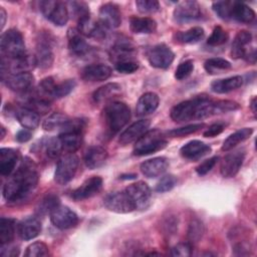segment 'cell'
I'll return each mask as SVG.
<instances>
[{
	"instance_id": "62",
	"label": "cell",
	"mask_w": 257,
	"mask_h": 257,
	"mask_svg": "<svg viewBox=\"0 0 257 257\" xmlns=\"http://www.w3.org/2000/svg\"><path fill=\"white\" fill-rule=\"evenodd\" d=\"M1 131H2V134H1V139H3V138H4V136H5V128L2 126V127H1Z\"/></svg>"
},
{
	"instance_id": "4",
	"label": "cell",
	"mask_w": 257,
	"mask_h": 257,
	"mask_svg": "<svg viewBox=\"0 0 257 257\" xmlns=\"http://www.w3.org/2000/svg\"><path fill=\"white\" fill-rule=\"evenodd\" d=\"M168 145L165 135L159 130H152L145 133L134 146V155L146 156L164 150Z\"/></svg>"
},
{
	"instance_id": "14",
	"label": "cell",
	"mask_w": 257,
	"mask_h": 257,
	"mask_svg": "<svg viewBox=\"0 0 257 257\" xmlns=\"http://www.w3.org/2000/svg\"><path fill=\"white\" fill-rule=\"evenodd\" d=\"M101 188L102 179L98 176H92L72 192L71 198L75 201H82L97 195L101 191Z\"/></svg>"
},
{
	"instance_id": "21",
	"label": "cell",
	"mask_w": 257,
	"mask_h": 257,
	"mask_svg": "<svg viewBox=\"0 0 257 257\" xmlns=\"http://www.w3.org/2000/svg\"><path fill=\"white\" fill-rule=\"evenodd\" d=\"M112 73L111 68L102 63L98 64H91L87 65L82 69L81 77L86 81L96 82V81H103L110 77Z\"/></svg>"
},
{
	"instance_id": "27",
	"label": "cell",
	"mask_w": 257,
	"mask_h": 257,
	"mask_svg": "<svg viewBox=\"0 0 257 257\" xmlns=\"http://www.w3.org/2000/svg\"><path fill=\"white\" fill-rule=\"evenodd\" d=\"M160 98L155 92H146L138 100L136 105V112L140 116L153 113L159 106Z\"/></svg>"
},
{
	"instance_id": "18",
	"label": "cell",
	"mask_w": 257,
	"mask_h": 257,
	"mask_svg": "<svg viewBox=\"0 0 257 257\" xmlns=\"http://www.w3.org/2000/svg\"><path fill=\"white\" fill-rule=\"evenodd\" d=\"M211 151L212 149L209 145L198 140H193L181 148L180 154L184 159L190 161H198L210 154Z\"/></svg>"
},
{
	"instance_id": "43",
	"label": "cell",
	"mask_w": 257,
	"mask_h": 257,
	"mask_svg": "<svg viewBox=\"0 0 257 257\" xmlns=\"http://www.w3.org/2000/svg\"><path fill=\"white\" fill-rule=\"evenodd\" d=\"M59 205H60V202H59L58 197L53 194H48L38 204L37 212L39 214H43V215L50 214Z\"/></svg>"
},
{
	"instance_id": "55",
	"label": "cell",
	"mask_w": 257,
	"mask_h": 257,
	"mask_svg": "<svg viewBox=\"0 0 257 257\" xmlns=\"http://www.w3.org/2000/svg\"><path fill=\"white\" fill-rule=\"evenodd\" d=\"M219 158L218 157H212L208 160H205L203 163H201L197 168H196V172L199 176H205L206 174H208L217 164Z\"/></svg>"
},
{
	"instance_id": "31",
	"label": "cell",
	"mask_w": 257,
	"mask_h": 257,
	"mask_svg": "<svg viewBox=\"0 0 257 257\" xmlns=\"http://www.w3.org/2000/svg\"><path fill=\"white\" fill-rule=\"evenodd\" d=\"M130 29L136 34H150L157 30V22L150 17L133 16L130 19Z\"/></svg>"
},
{
	"instance_id": "59",
	"label": "cell",
	"mask_w": 257,
	"mask_h": 257,
	"mask_svg": "<svg viewBox=\"0 0 257 257\" xmlns=\"http://www.w3.org/2000/svg\"><path fill=\"white\" fill-rule=\"evenodd\" d=\"M31 137L32 135L30 133V130L27 128H23L16 134V140L19 143H26L31 139Z\"/></svg>"
},
{
	"instance_id": "2",
	"label": "cell",
	"mask_w": 257,
	"mask_h": 257,
	"mask_svg": "<svg viewBox=\"0 0 257 257\" xmlns=\"http://www.w3.org/2000/svg\"><path fill=\"white\" fill-rule=\"evenodd\" d=\"M214 114H218L217 100L204 95L196 96L176 104L170 113L171 118L177 122L203 119Z\"/></svg>"
},
{
	"instance_id": "29",
	"label": "cell",
	"mask_w": 257,
	"mask_h": 257,
	"mask_svg": "<svg viewBox=\"0 0 257 257\" xmlns=\"http://www.w3.org/2000/svg\"><path fill=\"white\" fill-rule=\"evenodd\" d=\"M243 81L244 80L241 75H234L227 78L216 79L211 83V90L216 93H227L241 87Z\"/></svg>"
},
{
	"instance_id": "53",
	"label": "cell",
	"mask_w": 257,
	"mask_h": 257,
	"mask_svg": "<svg viewBox=\"0 0 257 257\" xmlns=\"http://www.w3.org/2000/svg\"><path fill=\"white\" fill-rule=\"evenodd\" d=\"M139 66H140L139 62L136 60H126V61H121L114 64L115 70L124 74L136 72L139 69Z\"/></svg>"
},
{
	"instance_id": "47",
	"label": "cell",
	"mask_w": 257,
	"mask_h": 257,
	"mask_svg": "<svg viewBox=\"0 0 257 257\" xmlns=\"http://www.w3.org/2000/svg\"><path fill=\"white\" fill-rule=\"evenodd\" d=\"M49 254L48 247L43 242H34L30 244L24 253L26 257H44Z\"/></svg>"
},
{
	"instance_id": "6",
	"label": "cell",
	"mask_w": 257,
	"mask_h": 257,
	"mask_svg": "<svg viewBox=\"0 0 257 257\" xmlns=\"http://www.w3.org/2000/svg\"><path fill=\"white\" fill-rule=\"evenodd\" d=\"M78 164V157L73 153H68L65 156L61 157L56 165L54 181L61 186L69 183L76 174Z\"/></svg>"
},
{
	"instance_id": "22",
	"label": "cell",
	"mask_w": 257,
	"mask_h": 257,
	"mask_svg": "<svg viewBox=\"0 0 257 257\" xmlns=\"http://www.w3.org/2000/svg\"><path fill=\"white\" fill-rule=\"evenodd\" d=\"M49 40V39H48ZM46 37L38 40L36 45V53L35 59L36 64L40 68H48L53 63V52L50 45V41H48Z\"/></svg>"
},
{
	"instance_id": "35",
	"label": "cell",
	"mask_w": 257,
	"mask_h": 257,
	"mask_svg": "<svg viewBox=\"0 0 257 257\" xmlns=\"http://www.w3.org/2000/svg\"><path fill=\"white\" fill-rule=\"evenodd\" d=\"M16 117L19 123L27 130H34L40 123V116L35 111L23 107L16 111Z\"/></svg>"
},
{
	"instance_id": "33",
	"label": "cell",
	"mask_w": 257,
	"mask_h": 257,
	"mask_svg": "<svg viewBox=\"0 0 257 257\" xmlns=\"http://www.w3.org/2000/svg\"><path fill=\"white\" fill-rule=\"evenodd\" d=\"M120 91H121V86L118 83L109 82L97 88L93 92L92 98L96 103H101L118 95Z\"/></svg>"
},
{
	"instance_id": "52",
	"label": "cell",
	"mask_w": 257,
	"mask_h": 257,
	"mask_svg": "<svg viewBox=\"0 0 257 257\" xmlns=\"http://www.w3.org/2000/svg\"><path fill=\"white\" fill-rule=\"evenodd\" d=\"M71 5V11L73 15L76 17L77 21H79L82 18L89 16V9L88 6L84 2H70Z\"/></svg>"
},
{
	"instance_id": "13",
	"label": "cell",
	"mask_w": 257,
	"mask_h": 257,
	"mask_svg": "<svg viewBox=\"0 0 257 257\" xmlns=\"http://www.w3.org/2000/svg\"><path fill=\"white\" fill-rule=\"evenodd\" d=\"M245 159V151L237 150L233 153L226 155L221 161L220 173L224 178H233L235 177Z\"/></svg>"
},
{
	"instance_id": "41",
	"label": "cell",
	"mask_w": 257,
	"mask_h": 257,
	"mask_svg": "<svg viewBox=\"0 0 257 257\" xmlns=\"http://www.w3.org/2000/svg\"><path fill=\"white\" fill-rule=\"evenodd\" d=\"M76 86V82L74 79H65L59 83H56L52 93H51V98H61L66 95H68Z\"/></svg>"
},
{
	"instance_id": "1",
	"label": "cell",
	"mask_w": 257,
	"mask_h": 257,
	"mask_svg": "<svg viewBox=\"0 0 257 257\" xmlns=\"http://www.w3.org/2000/svg\"><path fill=\"white\" fill-rule=\"evenodd\" d=\"M36 165L25 158L16 172L5 183L3 197L8 203H19L26 200L36 189L38 184Z\"/></svg>"
},
{
	"instance_id": "46",
	"label": "cell",
	"mask_w": 257,
	"mask_h": 257,
	"mask_svg": "<svg viewBox=\"0 0 257 257\" xmlns=\"http://www.w3.org/2000/svg\"><path fill=\"white\" fill-rule=\"evenodd\" d=\"M228 38H229V35H228L227 31H225L220 26H216L213 29L211 35L209 36V38L207 40V44H209L210 46H219V45L226 43Z\"/></svg>"
},
{
	"instance_id": "58",
	"label": "cell",
	"mask_w": 257,
	"mask_h": 257,
	"mask_svg": "<svg viewBox=\"0 0 257 257\" xmlns=\"http://www.w3.org/2000/svg\"><path fill=\"white\" fill-rule=\"evenodd\" d=\"M233 250H234V254L235 255H248L249 254V250H250V247L247 243L245 242H241V243H238L236 244L234 247H233Z\"/></svg>"
},
{
	"instance_id": "12",
	"label": "cell",
	"mask_w": 257,
	"mask_h": 257,
	"mask_svg": "<svg viewBox=\"0 0 257 257\" xmlns=\"http://www.w3.org/2000/svg\"><path fill=\"white\" fill-rule=\"evenodd\" d=\"M175 58L174 52L166 44H158L152 47L148 53L150 64L156 68L166 69L170 67Z\"/></svg>"
},
{
	"instance_id": "16",
	"label": "cell",
	"mask_w": 257,
	"mask_h": 257,
	"mask_svg": "<svg viewBox=\"0 0 257 257\" xmlns=\"http://www.w3.org/2000/svg\"><path fill=\"white\" fill-rule=\"evenodd\" d=\"M3 80L11 90L23 93L29 91L32 88L34 83V76L30 72H19L8 74Z\"/></svg>"
},
{
	"instance_id": "44",
	"label": "cell",
	"mask_w": 257,
	"mask_h": 257,
	"mask_svg": "<svg viewBox=\"0 0 257 257\" xmlns=\"http://www.w3.org/2000/svg\"><path fill=\"white\" fill-rule=\"evenodd\" d=\"M24 107L29 108L38 114L39 113L44 114L50 109V101L48 99H45L39 96L32 97L26 102V105Z\"/></svg>"
},
{
	"instance_id": "8",
	"label": "cell",
	"mask_w": 257,
	"mask_h": 257,
	"mask_svg": "<svg viewBox=\"0 0 257 257\" xmlns=\"http://www.w3.org/2000/svg\"><path fill=\"white\" fill-rule=\"evenodd\" d=\"M104 207L111 212L126 214L136 210V207L125 191L112 192L103 198Z\"/></svg>"
},
{
	"instance_id": "5",
	"label": "cell",
	"mask_w": 257,
	"mask_h": 257,
	"mask_svg": "<svg viewBox=\"0 0 257 257\" xmlns=\"http://www.w3.org/2000/svg\"><path fill=\"white\" fill-rule=\"evenodd\" d=\"M1 57L16 58L26 53L24 38L17 29H8L3 32L0 39Z\"/></svg>"
},
{
	"instance_id": "34",
	"label": "cell",
	"mask_w": 257,
	"mask_h": 257,
	"mask_svg": "<svg viewBox=\"0 0 257 257\" xmlns=\"http://www.w3.org/2000/svg\"><path fill=\"white\" fill-rule=\"evenodd\" d=\"M252 134H253V128H251V127H243V128H240V130L236 131L235 133L231 134L223 142L221 150L223 152L231 151L236 146H238L240 143H242V142L246 141L247 139H249Z\"/></svg>"
},
{
	"instance_id": "30",
	"label": "cell",
	"mask_w": 257,
	"mask_h": 257,
	"mask_svg": "<svg viewBox=\"0 0 257 257\" xmlns=\"http://www.w3.org/2000/svg\"><path fill=\"white\" fill-rule=\"evenodd\" d=\"M62 150L71 154L76 152L82 143V133L78 131H67L62 132L59 135Z\"/></svg>"
},
{
	"instance_id": "26",
	"label": "cell",
	"mask_w": 257,
	"mask_h": 257,
	"mask_svg": "<svg viewBox=\"0 0 257 257\" xmlns=\"http://www.w3.org/2000/svg\"><path fill=\"white\" fill-rule=\"evenodd\" d=\"M41 222L36 217H28L18 225V234L23 240H31L41 232Z\"/></svg>"
},
{
	"instance_id": "10",
	"label": "cell",
	"mask_w": 257,
	"mask_h": 257,
	"mask_svg": "<svg viewBox=\"0 0 257 257\" xmlns=\"http://www.w3.org/2000/svg\"><path fill=\"white\" fill-rule=\"evenodd\" d=\"M174 20L177 23H187L201 18V7L198 2L186 0L178 3L173 12Z\"/></svg>"
},
{
	"instance_id": "28",
	"label": "cell",
	"mask_w": 257,
	"mask_h": 257,
	"mask_svg": "<svg viewBox=\"0 0 257 257\" xmlns=\"http://www.w3.org/2000/svg\"><path fill=\"white\" fill-rule=\"evenodd\" d=\"M78 26L77 30L84 36L92 37L96 39H101L105 36L104 27L101 24H98L90 19V16L85 17L77 21Z\"/></svg>"
},
{
	"instance_id": "24",
	"label": "cell",
	"mask_w": 257,
	"mask_h": 257,
	"mask_svg": "<svg viewBox=\"0 0 257 257\" xmlns=\"http://www.w3.org/2000/svg\"><path fill=\"white\" fill-rule=\"evenodd\" d=\"M19 160V153L10 148H2L0 150V174L4 177H9Z\"/></svg>"
},
{
	"instance_id": "39",
	"label": "cell",
	"mask_w": 257,
	"mask_h": 257,
	"mask_svg": "<svg viewBox=\"0 0 257 257\" xmlns=\"http://www.w3.org/2000/svg\"><path fill=\"white\" fill-rule=\"evenodd\" d=\"M69 119L70 118L67 115L61 112H53L43 121L42 127L48 132L54 130H62Z\"/></svg>"
},
{
	"instance_id": "51",
	"label": "cell",
	"mask_w": 257,
	"mask_h": 257,
	"mask_svg": "<svg viewBox=\"0 0 257 257\" xmlns=\"http://www.w3.org/2000/svg\"><path fill=\"white\" fill-rule=\"evenodd\" d=\"M194 70V62L191 59L185 60L179 64L175 71V78L178 80H183L187 78Z\"/></svg>"
},
{
	"instance_id": "42",
	"label": "cell",
	"mask_w": 257,
	"mask_h": 257,
	"mask_svg": "<svg viewBox=\"0 0 257 257\" xmlns=\"http://www.w3.org/2000/svg\"><path fill=\"white\" fill-rule=\"evenodd\" d=\"M205 232V228L203 223L199 220V219H194L191 221V223L189 224V228H188V242L193 244V243H197L199 242Z\"/></svg>"
},
{
	"instance_id": "61",
	"label": "cell",
	"mask_w": 257,
	"mask_h": 257,
	"mask_svg": "<svg viewBox=\"0 0 257 257\" xmlns=\"http://www.w3.org/2000/svg\"><path fill=\"white\" fill-rule=\"evenodd\" d=\"M250 107L252 109V112L254 115H256V97H253L250 103Z\"/></svg>"
},
{
	"instance_id": "7",
	"label": "cell",
	"mask_w": 257,
	"mask_h": 257,
	"mask_svg": "<svg viewBox=\"0 0 257 257\" xmlns=\"http://www.w3.org/2000/svg\"><path fill=\"white\" fill-rule=\"evenodd\" d=\"M40 11L54 25L63 26L67 23L69 12L65 3L61 1H41L39 3Z\"/></svg>"
},
{
	"instance_id": "15",
	"label": "cell",
	"mask_w": 257,
	"mask_h": 257,
	"mask_svg": "<svg viewBox=\"0 0 257 257\" xmlns=\"http://www.w3.org/2000/svg\"><path fill=\"white\" fill-rule=\"evenodd\" d=\"M98 16L99 22L104 28H117L121 23V14L119 8L116 4L111 2L104 3L100 6Z\"/></svg>"
},
{
	"instance_id": "11",
	"label": "cell",
	"mask_w": 257,
	"mask_h": 257,
	"mask_svg": "<svg viewBox=\"0 0 257 257\" xmlns=\"http://www.w3.org/2000/svg\"><path fill=\"white\" fill-rule=\"evenodd\" d=\"M49 215L53 226L60 230L73 228L78 223L77 215L67 206L59 205Z\"/></svg>"
},
{
	"instance_id": "3",
	"label": "cell",
	"mask_w": 257,
	"mask_h": 257,
	"mask_svg": "<svg viewBox=\"0 0 257 257\" xmlns=\"http://www.w3.org/2000/svg\"><path fill=\"white\" fill-rule=\"evenodd\" d=\"M104 123L110 135L118 133L131 119L130 107L122 101H112L103 109Z\"/></svg>"
},
{
	"instance_id": "54",
	"label": "cell",
	"mask_w": 257,
	"mask_h": 257,
	"mask_svg": "<svg viewBox=\"0 0 257 257\" xmlns=\"http://www.w3.org/2000/svg\"><path fill=\"white\" fill-rule=\"evenodd\" d=\"M192 244L189 242H181L175 245L172 250L171 254L173 256H179V257H187L192 255Z\"/></svg>"
},
{
	"instance_id": "37",
	"label": "cell",
	"mask_w": 257,
	"mask_h": 257,
	"mask_svg": "<svg viewBox=\"0 0 257 257\" xmlns=\"http://www.w3.org/2000/svg\"><path fill=\"white\" fill-rule=\"evenodd\" d=\"M15 235V220L11 218H1L0 220V243L10 244Z\"/></svg>"
},
{
	"instance_id": "32",
	"label": "cell",
	"mask_w": 257,
	"mask_h": 257,
	"mask_svg": "<svg viewBox=\"0 0 257 257\" xmlns=\"http://www.w3.org/2000/svg\"><path fill=\"white\" fill-rule=\"evenodd\" d=\"M231 19L241 23H251L255 19V12L245 3L233 1Z\"/></svg>"
},
{
	"instance_id": "20",
	"label": "cell",
	"mask_w": 257,
	"mask_h": 257,
	"mask_svg": "<svg viewBox=\"0 0 257 257\" xmlns=\"http://www.w3.org/2000/svg\"><path fill=\"white\" fill-rule=\"evenodd\" d=\"M169 167V161L165 157H157L147 160L141 164L142 174L150 179L162 176Z\"/></svg>"
},
{
	"instance_id": "23",
	"label": "cell",
	"mask_w": 257,
	"mask_h": 257,
	"mask_svg": "<svg viewBox=\"0 0 257 257\" xmlns=\"http://www.w3.org/2000/svg\"><path fill=\"white\" fill-rule=\"evenodd\" d=\"M107 159V151L100 146H90L86 149L84 154V164L90 169L94 170L101 167Z\"/></svg>"
},
{
	"instance_id": "17",
	"label": "cell",
	"mask_w": 257,
	"mask_h": 257,
	"mask_svg": "<svg viewBox=\"0 0 257 257\" xmlns=\"http://www.w3.org/2000/svg\"><path fill=\"white\" fill-rule=\"evenodd\" d=\"M150 125L151 121L149 119H140L135 121L120 134L118 138V143L121 146H125L131 143L137 142L145 133L149 131Z\"/></svg>"
},
{
	"instance_id": "57",
	"label": "cell",
	"mask_w": 257,
	"mask_h": 257,
	"mask_svg": "<svg viewBox=\"0 0 257 257\" xmlns=\"http://www.w3.org/2000/svg\"><path fill=\"white\" fill-rule=\"evenodd\" d=\"M0 255L2 257H15L19 255V249L16 246H13L11 244H5L1 245Z\"/></svg>"
},
{
	"instance_id": "40",
	"label": "cell",
	"mask_w": 257,
	"mask_h": 257,
	"mask_svg": "<svg viewBox=\"0 0 257 257\" xmlns=\"http://www.w3.org/2000/svg\"><path fill=\"white\" fill-rule=\"evenodd\" d=\"M41 144H42L45 154L47 155V157H49L51 159L57 158L62 151V147H61L59 138H53V137L45 138L42 140Z\"/></svg>"
},
{
	"instance_id": "25",
	"label": "cell",
	"mask_w": 257,
	"mask_h": 257,
	"mask_svg": "<svg viewBox=\"0 0 257 257\" xmlns=\"http://www.w3.org/2000/svg\"><path fill=\"white\" fill-rule=\"evenodd\" d=\"M252 40V34L247 30H240L235 35V38L232 43L231 56L234 59L244 58L246 53L249 51L247 46Z\"/></svg>"
},
{
	"instance_id": "49",
	"label": "cell",
	"mask_w": 257,
	"mask_h": 257,
	"mask_svg": "<svg viewBox=\"0 0 257 257\" xmlns=\"http://www.w3.org/2000/svg\"><path fill=\"white\" fill-rule=\"evenodd\" d=\"M177 185V178L174 175H166L160 179L157 183L155 190L159 193H165L171 191Z\"/></svg>"
},
{
	"instance_id": "36",
	"label": "cell",
	"mask_w": 257,
	"mask_h": 257,
	"mask_svg": "<svg viewBox=\"0 0 257 257\" xmlns=\"http://www.w3.org/2000/svg\"><path fill=\"white\" fill-rule=\"evenodd\" d=\"M204 68L209 74H217L230 70L232 68V64L224 58L213 57L205 61Z\"/></svg>"
},
{
	"instance_id": "9",
	"label": "cell",
	"mask_w": 257,
	"mask_h": 257,
	"mask_svg": "<svg viewBox=\"0 0 257 257\" xmlns=\"http://www.w3.org/2000/svg\"><path fill=\"white\" fill-rule=\"evenodd\" d=\"M132 199L136 209L145 210L149 207L152 198V191L149 185L143 181L127 186L124 190Z\"/></svg>"
},
{
	"instance_id": "45",
	"label": "cell",
	"mask_w": 257,
	"mask_h": 257,
	"mask_svg": "<svg viewBox=\"0 0 257 257\" xmlns=\"http://www.w3.org/2000/svg\"><path fill=\"white\" fill-rule=\"evenodd\" d=\"M233 1H216L212 4L214 12L223 20L231 19V10H232Z\"/></svg>"
},
{
	"instance_id": "56",
	"label": "cell",
	"mask_w": 257,
	"mask_h": 257,
	"mask_svg": "<svg viewBox=\"0 0 257 257\" xmlns=\"http://www.w3.org/2000/svg\"><path fill=\"white\" fill-rule=\"evenodd\" d=\"M224 131V124L217 122V123H213L211 124L204 133L203 136L206 138H214L218 135H220L222 132Z\"/></svg>"
},
{
	"instance_id": "38",
	"label": "cell",
	"mask_w": 257,
	"mask_h": 257,
	"mask_svg": "<svg viewBox=\"0 0 257 257\" xmlns=\"http://www.w3.org/2000/svg\"><path fill=\"white\" fill-rule=\"evenodd\" d=\"M204 29L200 26H195L187 31L179 32L176 34L177 40L185 44H194L199 42L204 37Z\"/></svg>"
},
{
	"instance_id": "19",
	"label": "cell",
	"mask_w": 257,
	"mask_h": 257,
	"mask_svg": "<svg viewBox=\"0 0 257 257\" xmlns=\"http://www.w3.org/2000/svg\"><path fill=\"white\" fill-rule=\"evenodd\" d=\"M68 49L76 57H84L91 51L90 45L77 29L68 30Z\"/></svg>"
},
{
	"instance_id": "60",
	"label": "cell",
	"mask_w": 257,
	"mask_h": 257,
	"mask_svg": "<svg viewBox=\"0 0 257 257\" xmlns=\"http://www.w3.org/2000/svg\"><path fill=\"white\" fill-rule=\"evenodd\" d=\"M0 18H1V29H3L6 22V11L3 7H0Z\"/></svg>"
},
{
	"instance_id": "48",
	"label": "cell",
	"mask_w": 257,
	"mask_h": 257,
	"mask_svg": "<svg viewBox=\"0 0 257 257\" xmlns=\"http://www.w3.org/2000/svg\"><path fill=\"white\" fill-rule=\"evenodd\" d=\"M205 126V123H193V124H188L186 126L183 127H179V128H174L172 131H169L167 133L168 136L170 137H185L188 135H191L193 133L198 132L199 130L203 128Z\"/></svg>"
},
{
	"instance_id": "50",
	"label": "cell",
	"mask_w": 257,
	"mask_h": 257,
	"mask_svg": "<svg viewBox=\"0 0 257 257\" xmlns=\"http://www.w3.org/2000/svg\"><path fill=\"white\" fill-rule=\"evenodd\" d=\"M136 6L143 14L155 13L160 9V3L157 0H138Z\"/></svg>"
}]
</instances>
